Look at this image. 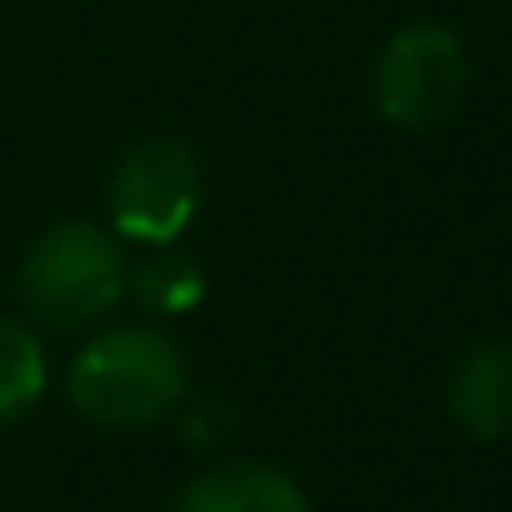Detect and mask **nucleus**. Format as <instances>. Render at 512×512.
Listing matches in <instances>:
<instances>
[{"label":"nucleus","mask_w":512,"mask_h":512,"mask_svg":"<svg viewBox=\"0 0 512 512\" xmlns=\"http://www.w3.org/2000/svg\"><path fill=\"white\" fill-rule=\"evenodd\" d=\"M51 382V357L41 342V327L26 317L0 312V427L26 417Z\"/></svg>","instance_id":"6e6552de"},{"label":"nucleus","mask_w":512,"mask_h":512,"mask_svg":"<svg viewBox=\"0 0 512 512\" xmlns=\"http://www.w3.org/2000/svg\"><path fill=\"white\" fill-rule=\"evenodd\" d=\"M201 186V161L186 141L146 136L116 161L106 181L111 231L146 251L176 246L201 211Z\"/></svg>","instance_id":"7ed1b4c3"},{"label":"nucleus","mask_w":512,"mask_h":512,"mask_svg":"<svg viewBox=\"0 0 512 512\" xmlns=\"http://www.w3.org/2000/svg\"><path fill=\"white\" fill-rule=\"evenodd\" d=\"M131 282V256L126 241L86 216L46 226L16 272V297L21 317L46 332H86L106 322L126 302Z\"/></svg>","instance_id":"f03ea898"},{"label":"nucleus","mask_w":512,"mask_h":512,"mask_svg":"<svg viewBox=\"0 0 512 512\" xmlns=\"http://www.w3.org/2000/svg\"><path fill=\"white\" fill-rule=\"evenodd\" d=\"M176 512H312V502H307L302 482L282 467L221 462L181 492Z\"/></svg>","instance_id":"423d86ee"},{"label":"nucleus","mask_w":512,"mask_h":512,"mask_svg":"<svg viewBox=\"0 0 512 512\" xmlns=\"http://www.w3.org/2000/svg\"><path fill=\"white\" fill-rule=\"evenodd\" d=\"M191 392L186 352L171 332L151 322H116L96 327L76 357L66 362V397L81 417L101 427H151L171 417Z\"/></svg>","instance_id":"f257e3e1"},{"label":"nucleus","mask_w":512,"mask_h":512,"mask_svg":"<svg viewBox=\"0 0 512 512\" xmlns=\"http://www.w3.org/2000/svg\"><path fill=\"white\" fill-rule=\"evenodd\" d=\"M447 412L462 432L482 442L512 432V337L477 342L457 362L447 382Z\"/></svg>","instance_id":"39448f33"},{"label":"nucleus","mask_w":512,"mask_h":512,"mask_svg":"<svg viewBox=\"0 0 512 512\" xmlns=\"http://www.w3.org/2000/svg\"><path fill=\"white\" fill-rule=\"evenodd\" d=\"M126 297H136V307L146 317H186L191 307H201L206 297V272L201 262H191L186 251L176 246H156L146 251L141 262H131V282H126Z\"/></svg>","instance_id":"0eeeda50"},{"label":"nucleus","mask_w":512,"mask_h":512,"mask_svg":"<svg viewBox=\"0 0 512 512\" xmlns=\"http://www.w3.org/2000/svg\"><path fill=\"white\" fill-rule=\"evenodd\" d=\"M467 96L462 36L442 21H412L392 31L372 61V101L382 121L402 131L442 126Z\"/></svg>","instance_id":"20e7f679"}]
</instances>
